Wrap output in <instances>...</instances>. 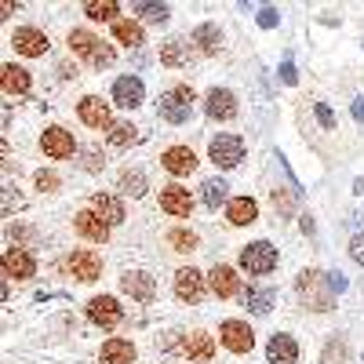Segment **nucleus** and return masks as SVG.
Returning <instances> with one entry per match:
<instances>
[{"mask_svg": "<svg viewBox=\"0 0 364 364\" xmlns=\"http://www.w3.org/2000/svg\"><path fill=\"white\" fill-rule=\"evenodd\" d=\"M295 288H299L302 302H306L310 310H317V314H324V310L336 306V295H331V277H324L321 269H302L299 281H295Z\"/></svg>", "mask_w": 364, "mask_h": 364, "instance_id": "1", "label": "nucleus"}, {"mask_svg": "<svg viewBox=\"0 0 364 364\" xmlns=\"http://www.w3.org/2000/svg\"><path fill=\"white\" fill-rule=\"evenodd\" d=\"M70 51L80 55V58H87L95 70L113 66V48L106 41H99L95 33H87V29H73V33H70Z\"/></svg>", "mask_w": 364, "mask_h": 364, "instance_id": "2", "label": "nucleus"}, {"mask_svg": "<svg viewBox=\"0 0 364 364\" xmlns=\"http://www.w3.org/2000/svg\"><path fill=\"white\" fill-rule=\"evenodd\" d=\"M157 109H161V117L168 120V124H186L190 113H193V87L178 84V87L164 91V95L157 99Z\"/></svg>", "mask_w": 364, "mask_h": 364, "instance_id": "3", "label": "nucleus"}, {"mask_svg": "<svg viewBox=\"0 0 364 364\" xmlns=\"http://www.w3.org/2000/svg\"><path fill=\"white\" fill-rule=\"evenodd\" d=\"M208 154H211V164L215 168H237L245 161V139L240 135H215L208 146Z\"/></svg>", "mask_w": 364, "mask_h": 364, "instance_id": "4", "label": "nucleus"}, {"mask_svg": "<svg viewBox=\"0 0 364 364\" xmlns=\"http://www.w3.org/2000/svg\"><path fill=\"white\" fill-rule=\"evenodd\" d=\"M240 266H245L248 273H255V277H262V273H269L273 266H277V248H273L269 240H255V245H248L245 252H240Z\"/></svg>", "mask_w": 364, "mask_h": 364, "instance_id": "5", "label": "nucleus"}, {"mask_svg": "<svg viewBox=\"0 0 364 364\" xmlns=\"http://www.w3.org/2000/svg\"><path fill=\"white\" fill-rule=\"evenodd\" d=\"M219 339H223V346H226L230 353H248V350L255 346V331H252L245 321H223Z\"/></svg>", "mask_w": 364, "mask_h": 364, "instance_id": "6", "label": "nucleus"}, {"mask_svg": "<svg viewBox=\"0 0 364 364\" xmlns=\"http://www.w3.org/2000/svg\"><path fill=\"white\" fill-rule=\"evenodd\" d=\"M66 269H70V277L91 284V281H99V273H102V259L95 252H87V248H77L70 259H66Z\"/></svg>", "mask_w": 364, "mask_h": 364, "instance_id": "7", "label": "nucleus"}, {"mask_svg": "<svg viewBox=\"0 0 364 364\" xmlns=\"http://www.w3.org/2000/svg\"><path fill=\"white\" fill-rule=\"evenodd\" d=\"M120 288H124V295H132L135 302H154V295H157V281L149 277L146 269H128L124 277H120Z\"/></svg>", "mask_w": 364, "mask_h": 364, "instance_id": "8", "label": "nucleus"}, {"mask_svg": "<svg viewBox=\"0 0 364 364\" xmlns=\"http://www.w3.org/2000/svg\"><path fill=\"white\" fill-rule=\"evenodd\" d=\"M41 149H44L51 161H66V157H73L77 142H73V135H70L66 128H48V132L41 135Z\"/></svg>", "mask_w": 364, "mask_h": 364, "instance_id": "9", "label": "nucleus"}, {"mask_svg": "<svg viewBox=\"0 0 364 364\" xmlns=\"http://www.w3.org/2000/svg\"><path fill=\"white\" fill-rule=\"evenodd\" d=\"M87 317H91V324H99V328H117L124 314H120L113 295H95L87 302Z\"/></svg>", "mask_w": 364, "mask_h": 364, "instance_id": "10", "label": "nucleus"}, {"mask_svg": "<svg viewBox=\"0 0 364 364\" xmlns=\"http://www.w3.org/2000/svg\"><path fill=\"white\" fill-rule=\"evenodd\" d=\"M11 44H15V51H18V55L37 58V55H44V51H48V33H44V29H33V26H22V29H15Z\"/></svg>", "mask_w": 364, "mask_h": 364, "instance_id": "11", "label": "nucleus"}, {"mask_svg": "<svg viewBox=\"0 0 364 364\" xmlns=\"http://www.w3.org/2000/svg\"><path fill=\"white\" fill-rule=\"evenodd\" d=\"M175 295L182 302H200L204 299V277H200V269H193V266L178 269L175 273Z\"/></svg>", "mask_w": 364, "mask_h": 364, "instance_id": "12", "label": "nucleus"}, {"mask_svg": "<svg viewBox=\"0 0 364 364\" xmlns=\"http://www.w3.org/2000/svg\"><path fill=\"white\" fill-rule=\"evenodd\" d=\"M161 208L168 211L171 219H190L193 197H190V190H182V186H164L161 190Z\"/></svg>", "mask_w": 364, "mask_h": 364, "instance_id": "13", "label": "nucleus"}, {"mask_svg": "<svg viewBox=\"0 0 364 364\" xmlns=\"http://www.w3.org/2000/svg\"><path fill=\"white\" fill-rule=\"evenodd\" d=\"M37 273V262L26 248H8L4 252V277H15V281H29Z\"/></svg>", "mask_w": 364, "mask_h": 364, "instance_id": "14", "label": "nucleus"}, {"mask_svg": "<svg viewBox=\"0 0 364 364\" xmlns=\"http://www.w3.org/2000/svg\"><path fill=\"white\" fill-rule=\"evenodd\" d=\"M73 226H77V233L80 237H87V240H95V245H102V240H109V223L102 219V215H95V211H77V219H73Z\"/></svg>", "mask_w": 364, "mask_h": 364, "instance_id": "15", "label": "nucleus"}, {"mask_svg": "<svg viewBox=\"0 0 364 364\" xmlns=\"http://www.w3.org/2000/svg\"><path fill=\"white\" fill-rule=\"evenodd\" d=\"M80 120L87 128H113V120H109V106L99 99V95H84L80 99Z\"/></svg>", "mask_w": 364, "mask_h": 364, "instance_id": "16", "label": "nucleus"}, {"mask_svg": "<svg viewBox=\"0 0 364 364\" xmlns=\"http://www.w3.org/2000/svg\"><path fill=\"white\" fill-rule=\"evenodd\" d=\"M204 109H208L211 120H233V117H237V99H233V91H226V87L208 91Z\"/></svg>", "mask_w": 364, "mask_h": 364, "instance_id": "17", "label": "nucleus"}, {"mask_svg": "<svg viewBox=\"0 0 364 364\" xmlns=\"http://www.w3.org/2000/svg\"><path fill=\"white\" fill-rule=\"evenodd\" d=\"M266 357H269V364H295L299 360V343L291 336H284V331H277V336L266 343Z\"/></svg>", "mask_w": 364, "mask_h": 364, "instance_id": "18", "label": "nucleus"}, {"mask_svg": "<svg viewBox=\"0 0 364 364\" xmlns=\"http://www.w3.org/2000/svg\"><path fill=\"white\" fill-rule=\"evenodd\" d=\"M161 164H164V171H171V175H190V171L197 168V157H193L190 146H171V149H164Z\"/></svg>", "mask_w": 364, "mask_h": 364, "instance_id": "19", "label": "nucleus"}, {"mask_svg": "<svg viewBox=\"0 0 364 364\" xmlns=\"http://www.w3.org/2000/svg\"><path fill=\"white\" fill-rule=\"evenodd\" d=\"M113 102L124 106V109H135L142 102V80L139 77H120L113 84Z\"/></svg>", "mask_w": 364, "mask_h": 364, "instance_id": "20", "label": "nucleus"}, {"mask_svg": "<svg viewBox=\"0 0 364 364\" xmlns=\"http://www.w3.org/2000/svg\"><path fill=\"white\" fill-rule=\"evenodd\" d=\"M182 353L193 364H208L215 357V343H211V336H204V331H193V336H186V343H182Z\"/></svg>", "mask_w": 364, "mask_h": 364, "instance_id": "21", "label": "nucleus"}, {"mask_svg": "<svg viewBox=\"0 0 364 364\" xmlns=\"http://www.w3.org/2000/svg\"><path fill=\"white\" fill-rule=\"evenodd\" d=\"M226 219H230L233 226H252V223L259 219V204H255L252 197H233L230 208H226Z\"/></svg>", "mask_w": 364, "mask_h": 364, "instance_id": "22", "label": "nucleus"}, {"mask_svg": "<svg viewBox=\"0 0 364 364\" xmlns=\"http://www.w3.org/2000/svg\"><path fill=\"white\" fill-rule=\"evenodd\" d=\"M211 291H215L219 299H230L240 291V281H237V269L233 266H215L211 269Z\"/></svg>", "mask_w": 364, "mask_h": 364, "instance_id": "23", "label": "nucleus"}, {"mask_svg": "<svg viewBox=\"0 0 364 364\" xmlns=\"http://www.w3.org/2000/svg\"><path fill=\"white\" fill-rule=\"evenodd\" d=\"M91 211H95V215H102L109 226L124 223V204H120L117 197H109V193H95V197H91Z\"/></svg>", "mask_w": 364, "mask_h": 364, "instance_id": "24", "label": "nucleus"}, {"mask_svg": "<svg viewBox=\"0 0 364 364\" xmlns=\"http://www.w3.org/2000/svg\"><path fill=\"white\" fill-rule=\"evenodd\" d=\"M99 357L102 364H135V346L128 339H106Z\"/></svg>", "mask_w": 364, "mask_h": 364, "instance_id": "25", "label": "nucleus"}, {"mask_svg": "<svg viewBox=\"0 0 364 364\" xmlns=\"http://www.w3.org/2000/svg\"><path fill=\"white\" fill-rule=\"evenodd\" d=\"M0 84H4L8 95H26L29 84H33V77H29V70H22V66L8 63V66H4V77H0Z\"/></svg>", "mask_w": 364, "mask_h": 364, "instance_id": "26", "label": "nucleus"}, {"mask_svg": "<svg viewBox=\"0 0 364 364\" xmlns=\"http://www.w3.org/2000/svg\"><path fill=\"white\" fill-rule=\"evenodd\" d=\"M193 44L204 51V55H215L219 51V44H223V33H219V26H211V22H204V26H197L193 29Z\"/></svg>", "mask_w": 364, "mask_h": 364, "instance_id": "27", "label": "nucleus"}, {"mask_svg": "<svg viewBox=\"0 0 364 364\" xmlns=\"http://www.w3.org/2000/svg\"><path fill=\"white\" fill-rule=\"evenodd\" d=\"M113 37L128 48H139L142 44V26L132 22V18H120V22H113Z\"/></svg>", "mask_w": 364, "mask_h": 364, "instance_id": "28", "label": "nucleus"}, {"mask_svg": "<svg viewBox=\"0 0 364 364\" xmlns=\"http://www.w3.org/2000/svg\"><path fill=\"white\" fill-rule=\"evenodd\" d=\"M161 63L164 66H186L190 63V44L186 41H168L161 48Z\"/></svg>", "mask_w": 364, "mask_h": 364, "instance_id": "29", "label": "nucleus"}, {"mask_svg": "<svg viewBox=\"0 0 364 364\" xmlns=\"http://www.w3.org/2000/svg\"><path fill=\"white\" fill-rule=\"evenodd\" d=\"M245 306L252 310V314H269V306H273V291L269 288H248L245 291Z\"/></svg>", "mask_w": 364, "mask_h": 364, "instance_id": "30", "label": "nucleus"}, {"mask_svg": "<svg viewBox=\"0 0 364 364\" xmlns=\"http://www.w3.org/2000/svg\"><path fill=\"white\" fill-rule=\"evenodd\" d=\"M226 190H230V186H226L223 178H208L204 186H200V200H204V204H208L211 211H215V208H219V204L226 200Z\"/></svg>", "mask_w": 364, "mask_h": 364, "instance_id": "31", "label": "nucleus"}, {"mask_svg": "<svg viewBox=\"0 0 364 364\" xmlns=\"http://www.w3.org/2000/svg\"><path fill=\"white\" fill-rule=\"evenodd\" d=\"M84 15L95 18V22H109V18L117 15V4H113V0H87V4H84Z\"/></svg>", "mask_w": 364, "mask_h": 364, "instance_id": "32", "label": "nucleus"}, {"mask_svg": "<svg viewBox=\"0 0 364 364\" xmlns=\"http://www.w3.org/2000/svg\"><path fill=\"white\" fill-rule=\"evenodd\" d=\"M168 245H171L175 252H197L200 240H197L193 230H171V233H168Z\"/></svg>", "mask_w": 364, "mask_h": 364, "instance_id": "33", "label": "nucleus"}, {"mask_svg": "<svg viewBox=\"0 0 364 364\" xmlns=\"http://www.w3.org/2000/svg\"><path fill=\"white\" fill-rule=\"evenodd\" d=\"M120 193L142 197V193H146V175H142V171H124V175H120Z\"/></svg>", "mask_w": 364, "mask_h": 364, "instance_id": "34", "label": "nucleus"}, {"mask_svg": "<svg viewBox=\"0 0 364 364\" xmlns=\"http://www.w3.org/2000/svg\"><path fill=\"white\" fill-rule=\"evenodd\" d=\"M109 142H113V146H120V149L132 146V142H135V128L128 124V120H117V124L109 128Z\"/></svg>", "mask_w": 364, "mask_h": 364, "instance_id": "35", "label": "nucleus"}, {"mask_svg": "<svg viewBox=\"0 0 364 364\" xmlns=\"http://www.w3.org/2000/svg\"><path fill=\"white\" fill-rule=\"evenodd\" d=\"M135 11L146 18V22H168V4H146V0H139V4H135Z\"/></svg>", "mask_w": 364, "mask_h": 364, "instance_id": "36", "label": "nucleus"}, {"mask_svg": "<svg viewBox=\"0 0 364 364\" xmlns=\"http://www.w3.org/2000/svg\"><path fill=\"white\" fill-rule=\"evenodd\" d=\"M37 190H44V193L58 190V175L55 171H37Z\"/></svg>", "mask_w": 364, "mask_h": 364, "instance_id": "37", "label": "nucleus"}, {"mask_svg": "<svg viewBox=\"0 0 364 364\" xmlns=\"http://www.w3.org/2000/svg\"><path fill=\"white\" fill-rule=\"evenodd\" d=\"M331 360H346V346H343V343H339V346L331 343V346L324 350V364H331Z\"/></svg>", "mask_w": 364, "mask_h": 364, "instance_id": "38", "label": "nucleus"}, {"mask_svg": "<svg viewBox=\"0 0 364 364\" xmlns=\"http://www.w3.org/2000/svg\"><path fill=\"white\" fill-rule=\"evenodd\" d=\"M350 255H353V259L364 266V233H357V237L350 240Z\"/></svg>", "mask_w": 364, "mask_h": 364, "instance_id": "39", "label": "nucleus"}, {"mask_svg": "<svg viewBox=\"0 0 364 364\" xmlns=\"http://www.w3.org/2000/svg\"><path fill=\"white\" fill-rule=\"evenodd\" d=\"M317 117H321V124H324L328 132H331V128H336V113H331V109H328L324 102H317Z\"/></svg>", "mask_w": 364, "mask_h": 364, "instance_id": "40", "label": "nucleus"}, {"mask_svg": "<svg viewBox=\"0 0 364 364\" xmlns=\"http://www.w3.org/2000/svg\"><path fill=\"white\" fill-rule=\"evenodd\" d=\"M84 157H87V161H84V168H87V171H99V168H102V161H99V149H87Z\"/></svg>", "mask_w": 364, "mask_h": 364, "instance_id": "41", "label": "nucleus"}, {"mask_svg": "<svg viewBox=\"0 0 364 364\" xmlns=\"http://www.w3.org/2000/svg\"><path fill=\"white\" fill-rule=\"evenodd\" d=\"M273 22H277V11H273V8H262V15H259V26H273Z\"/></svg>", "mask_w": 364, "mask_h": 364, "instance_id": "42", "label": "nucleus"}, {"mask_svg": "<svg viewBox=\"0 0 364 364\" xmlns=\"http://www.w3.org/2000/svg\"><path fill=\"white\" fill-rule=\"evenodd\" d=\"M281 77H284V84H295V66L284 63V66H281Z\"/></svg>", "mask_w": 364, "mask_h": 364, "instance_id": "43", "label": "nucleus"}, {"mask_svg": "<svg viewBox=\"0 0 364 364\" xmlns=\"http://www.w3.org/2000/svg\"><path fill=\"white\" fill-rule=\"evenodd\" d=\"M353 117H357V120H364V99H357V102H353Z\"/></svg>", "mask_w": 364, "mask_h": 364, "instance_id": "44", "label": "nucleus"}]
</instances>
